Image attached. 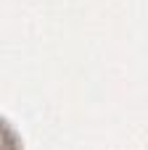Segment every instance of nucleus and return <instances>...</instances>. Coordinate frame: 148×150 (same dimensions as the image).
Segmentation results:
<instances>
[{
  "mask_svg": "<svg viewBox=\"0 0 148 150\" xmlns=\"http://www.w3.org/2000/svg\"><path fill=\"white\" fill-rule=\"evenodd\" d=\"M0 150H13V148H11V142H8V134L3 132V127H0Z\"/></svg>",
  "mask_w": 148,
  "mask_h": 150,
  "instance_id": "obj_1",
  "label": "nucleus"
}]
</instances>
